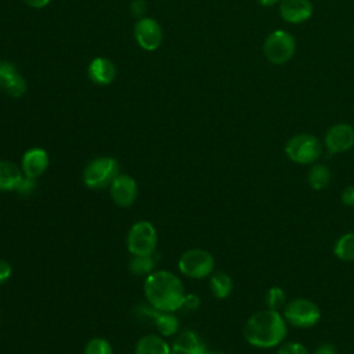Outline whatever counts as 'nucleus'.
Masks as SVG:
<instances>
[{"label":"nucleus","mask_w":354,"mask_h":354,"mask_svg":"<svg viewBox=\"0 0 354 354\" xmlns=\"http://www.w3.org/2000/svg\"><path fill=\"white\" fill-rule=\"evenodd\" d=\"M313 354H337V353H336V348H335L333 344H330V343H322V344H319V346L313 351Z\"/></svg>","instance_id":"obj_31"},{"label":"nucleus","mask_w":354,"mask_h":354,"mask_svg":"<svg viewBox=\"0 0 354 354\" xmlns=\"http://www.w3.org/2000/svg\"><path fill=\"white\" fill-rule=\"evenodd\" d=\"M205 344L196 333L185 330L178 335L171 346V354H207Z\"/></svg>","instance_id":"obj_16"},{"label":"nucleus","mask_w":354,"mask_h":354,"mask_svg":"<svg viewBox=\"0 0 354 354\" xmlns=\"http://www.w3.org/2000/svg\"><path fill=\"white\" fill-rule=\"evenodd\" d=\"M279 14L286 22L301 24L311 18L313 4L310 0H281Z\"/></svg>","instance_id":"obj_13"},{"label":"nucleus","mask_w":354,"mask_h":354,"mask_svg":"<svg viewBox=\"0 0 354 354\" xmlns=\"http://www.w3.org/2000/svg\"><path fill=\"white\" fill-rule=\"evenodd\" d=\"M134 37L138 46L147 51L156 50L163 39L160 25L153 18H140L134 25Z\"/></svg>","instance_id":"obj_9"},{"label":"nucleus","mask_w":354,"mask_h":354,"mask_svg":"<svg viewBox=\"0 0 354 354\" xmlns=\"http://www.w3.org/2000/svg\"><path fill=\"white\" fill-rule=\"evenodd\" d=\"M207 354H223V353H214V351H209Z\"/></svg>","instance_id":"obj_34"},{"label":"nucleus","mask_w":354,"mask_h":354,"mask_svg":"<svg viewBox=\"0 0 354 354\" xmlns=\"http://www.w3.org/2000/svg\"><path fill=\"white\" fill-rule=\"evenodd\" d=\"M144 293L155 310L169 313L181 308L185 297L180 278L165 270L153 271L147 277Z\"/></svg>","instance_id":"obj_1"},{"label":"nucleus","mask_w":354,"mask_h":354,"mask_svg":"<svg viewBox=\"0 0 354 354\" xmlns=\"http://www.w3.org/2000/svg\"><path fill=\"white\" fill-rule=\"evenodd\" d=\"M199 304H201V301H199V297H198V296H195V295H185L181 308L195 310V308L199 307Z\"/></svg>","instance_id":"obj_27"},{"label":"nucleus","mask_w":354,"mask_h":354,"mask_svg":"<svg viewBox=\"0 0 354 354\" xmlns=\"http://www.w3.org/2000/svg\"><path fill=\"white\" fill-rule=\"evenodd\" d=\"M22 170L10 160H0V191L19 189L24 181Z\"/></svg>","instance_id":"obj_17"},{"label":"nucleus","mask_w":354,"mask_h":354,"mask_svg":"<svg viewBox=\"0 0 354 354\" xmlns=\"http://www.w3.org/2000/svg\"><path fill=\"white\" fill-rule=\"evenodd\" d=\"M333 253L337 259L343 261L354 260V232H347L342 235L333 248Z\"/></svg>","instance_id":"obj_21"},{"label":"nucleus","mask_w":354,"mask_h":354,"mask_svg":"<svg viewBox=\"0 0 354 354\" xmlns=\"http://www.w3.org/2000/svg\"><path fill=\"white\" fill-rule=\"evenodd\" d=\"M147 10V3L144 0H134L131 4V12L136 17H141Z\"/></svg>","instance_id":"obj_30"},{"label":"nucleus","mask_w":354,"mask_h":354,"mask_svg":"<svg viewBox=\"0 0 354 354\" xmlns=\"http://www.w3.org/2000/svg\"><path fill=\"white\" fill-rule=\"evenodd\" d=\"M11 275V266L6 261L0 259V285L4 283Z\"/></svg>","instance_id":"obj_29"},{"label":"nucleus","mask_w":354,"mask_h":354,"mask_svg":"<svg viewBox=\"0 0 354 354\" xmlns=\"http://www.w3.org/2000/svg\"><path fill=\"white\" fill-rule=\"evenodd\" d=\"M210 289L217 299H225L232 290V279L228 274L217 271L210 278Z\"/></svg>","instance_id":"obj_20"},{"label":"nucleus","mask_w":354,"mask_h":354,"mask_svg":"<svg viewBox=\"0 0 354 354\" xmlns=\"http://www.w3.org/2000/svg\"><path fill=\"white\" fill-rule=\"evenodd\" d=\"M111 185L112 201L122 207H129L137 198V184L133 177L126 174H118Z\"/></svg>","instance_id":"obj_12"},{"label":"nucleus","mask_w":354,"mask_h":354,"mask_svg":"<svg viewBox=\"0 0 354 354\" xmlns=\"http://www.w3.org/2000/svg\"><path fill=\"white\" fill-rule=\"evenodd\" d=\"M153 317V321L158 326V330L163 336H171L178 330V319L170 314L169 311H151L149 313Z\"/></svg>","instance_id":"obj_19"},{"label":"nucleus","mask_w":354,"mask_h":354,"mask_svg":"<svg viewBox=\"0 0 354 354\" xmlns=\"http://www.w3.org/2000/svg\"><path fill=\"white\" fill-rule=\"evenodd\" d=\"M156 231L149 221H138L127 234V249L133 256H151L156 248Z\"/></svg>","instance_id":"obj_6"},{"label":"nucleus","mask_w":354,"mask_h":354,"mask_svg":"<svg viewBox=\"0 0 354 354\" xmlns=\"http://www.w3.org/2000/svg\"><path fill=\"white\" fill-rule=\"evenodd\" d=\"M118 171L119 165L113 158H97L86 166L83 171V181L90 188H102L112 183L118 176Z\"/></svg>","instance_id":"obj_7"},{"label":"nucleus","mask_w":354,"mask_h":354,"mask_svg":"<svg viewBox=\"0 0 354 354\" xmlns=\"http://www.w3.org/2000/svg\"><path fill=\"white\" fill-rule=\"evenodd\" d=\"M29 7L32 8H43L46 7L51 0H24Z\"/></svg>","instance_id":"obj_32"},{"label":"nucleus","mask_w":354,"mask_h":354,"mask_svg":"<svg viewBox=\"0 0 354 354\" xmlns=\"http://www.w3.org/2000/svg\"><path fill=\"white\" fill-rule=\"evenodd\" d=\"M321 152H322L321 141L315 136L307 134V133H301L290 137L285 145L286 156L292 162L300 163V165L314 163L321 156Z\"/></svg>","instance_id":"obj_4"},{"label":"nucleus","mask_w":354,"mask_h":354,"mask_svg":"<svg viewBox=\"0 0 354 354\" xmlns=\"http://www.w3.org/2000/svg\"><path fill=\"white\" fill-rule=\"evenodd\" d=\"M266 303H267V308L271 310H279L282 307H285L286 304V295L283 292L282 288L279 286H272L267 290L266 293Z\"/></svg>","instance_id":"obj_24"},{"label":"nucleus","mask_w":354,"mask_h":354,"mask_svg":"<svg viewBox=\"0 0 354 354\" xmlns=\"http://www.w3.org/2000/svg\"><path fill=\"white\" fill-rule=\"evenodd\" d=\"M263 51L271 64L282 65L293 58L296 53V40L289 32L277 29L266 37Z\"/></svg>","instance_id":"obj_3"},{"label":"nucleus","mask_w":354,"mask_h":354,"mask_svg":"<svg viewBox=\"0 0 354 354\" xmlns=\"http://www.w3.org/2000/svg\"><path fill=\"white\" fill-rule=\"evenodd\" d=\"M277 354H308V350L299 342H288L278 348Z\"/></svg>","instance_id":"obj_26"},{"label":"nucleus","mask_w":354,"mask_h":354,"mask_svg":"<svg viewBox=\"0 0 354 354\" xmlns=\"http://www.w3.org/2000/svg\"><path fill=\"white\" fill-rule=\"evenodd\" d=\"M329 180H330V171L325 165H321V163L314 165L310 169L307 176L308 185L317 191L324 189L329 184Z\"/></svg>","instance_id":"obj_22"},{"label":"nucleus","mask_w":354,"mask_h":354,"mask_svg":"<svg viewBox=\"0 0 354 354\" xmlns=\"http://www.w3.org/2000/svg\"><path fill=\"white\" fill-rule=\"evenodd\" d=\"M261 6H264V7H271V6H274V4H277L278 1H281V0H257Z\"/></svg>","instance_id":"obj_33"},{"label":"nucleus","mask_w":354,"mask_h":354,"mask_svg":"<svg viewBox=\"0 0 354 354\" xmlns=\"http://www.w3.org/2000/svg\"><path fill=\"white\" fill-rule=\"evenodd\" d=\"M214 259L203 249H189L178 260V270L189 278H205L213 272Z\"/></svg>","instance_id":"obj_8"},{"label":"nucleus","mask_w":354,"mask_h":354,"mask_svg":"<svg viewBox=\"0 0 354 354\" xmlns=\"http://www.w3.org/2000/svg\"><path fill=\"white\" fill-rule=\"evenodd\" d=\"M130 270L136 275H149L153 270V260L151 256H134L130 261Z\"/></svg>","instance_id":"obj_23"},{"label":"nucleus","mask_w":354,"mask_h":354,"mask_svg":"<svg viewBox=\"0 0 354 354\" xmlns=\"http://www.w3.org/2000/svg\"><path fill=\"white\" fill-rule=\"evenodd\" d=\"M87 73L93 83L100 86H106L115 80L116 66L111 59L104 57H97L88 64Z\"/></svg>","instance_id":"obj_15"},{"label":"nucleus","mask_w":354,"mask_h":354,"mask_svg":"<svg viewBox=\"0 0 354 354\" xmlns=\"http://www.w3.org/2000/svg\"><path fill=\"white\" fill-rule=\"evenodd\" d=\"M354 145V127L348 123H337L325 134V147L330 153L348 151Z\"/></svg>","instance_id":"obj_10"},{"label":"nucleus","mask_w":354,"mask_h":354,"mask_svg":"<svg viewBox=\"0 0 354 354\" xmlns=\"http://www.w3.org/2000/svg\"><path fill=\"white\" fill-rule=\"evenodd\" d=\"M136 354H171V348L162 337L156 335H145L138 340Z\"/></svg>","instance_id":"obj_18"},{"label":"nucleus","mask_w":354,"mask_h":354,"mask_svg":"<svg viewBox=\"0 0 354 354\" xmlns=\"http://www.w3.org/2000/svg\"><path fill=\"white\" fill-rule=\"evenodd\" d=\"M48 153L43 148H30L22 156V173L25 177L36 178L48 167Z\"/></svg>","instance_id":"obj_14"},{"label":"nucleus","mask_w":354,"mask_h":354,"mask_svg":"<svg viewBox=\"0 0 354 354\" xmlns=\"http://www.w3.org/2000/svg\"><path fill=\"white\" fill-rule=\"evenodd\" d=\"M26 82L15 65L8 61H0V90L10 97L19 98L26 93Z\"/></svg>","instance_id":"obj_11"},{"label":"nucleus","mask_w":354,"mask_h":354,"mask_svg":"<svg viewBox=\"0 0 354 354\" xmlns=\"http://www.w3.org/2000/svg\"><path fill=\"white\" fill-rule=\"evenodd\" d=\"M283 318L288 324L297 328H311L319 318V307L308 299H295L283 307Z\"/></svg>","instance_id":"obj_5"},{"label":"nucleus","mask_w":354,"mask_h":354,"mask_svg":"<svg viewBox=\"0 0 354 354\" xmlns=\"http://www.w3.org/2000/svg\"><path fill=\"white\" fill-rule=\"evenodd\" d=\"M286 321L277 310H261L249 317L243 326L246 342L254 347L268 348L279 344L286 336Z\"/></svg>","instance_id":"obj_2"},{"label":"nucleus","mask_w":354,"mask_h":354,"mask_svg":"<svg viewBox=\"0 0 354 354\" xmlns=\"http://www.w3.org/2000/svg\"><path fill=\"white\" fill-rule=\"evenodd\" d=\"M83 354H113V351L105 339L94 337L86 344Z\"/></svg>","instance_id":"obj_25"},{"label":"nucleus","mask_w":354,"mask_h":354,"mask_svg":"<svg viewBox=\"0 0 354 354\" xmlns=\"http://www.w3.org/2000/svg\"><path fill=\"white\" fill-rule=\"evenodd\" d=\"M342 202L346 206H354V187L348 185L342 191Z\"/></svg>","instance_id":"obj_28"}]
</instances>
